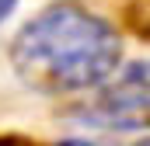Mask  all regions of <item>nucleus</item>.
Returning <instances> with one entry per match:
<instances>
[{
	"label": "nucleus",
	"mask_w": 150,
	"mask_h": 146,
	"mask_svg": "<svg viewBox=\"0 0 150 146\" xmlns=\"http://www.w3.org/2000/svg\"><path fill=\"white\" fill-rule=\"evenodd\" d=\"M119 52L115 28L77 4L45 7L11 42L18 77L45 94H70L101 84L115 70Z\"/></svg>",
	"instance_id": "1"
},
{
	"label": "nucleus",
	"mask_w": 150,
	"mask_h": 146,
	"mask_svg": "<svg viewBox=\"0 0 150 146\" xmlns=\"http://www.w3.org/2000/svg\"><path fill=\"white\" fill-rule=\"evenodd\" d=\"M98 118L119 129H143L147 125V63H133L98 98Z\"/></svg>",
	"instance_id": "2"
},
{
	"label": "nucleus",
	"mask_w": 150,
	"mask_h": 146,
	"mask_svg": "<svg viewBox=\"0 0 150 146\" xmlns=\"http://www.w3.org/2000/svg\"><path fill=\"white\" fill-rule=\"evenodd\" d=\"M0 146H38V143H25V139H0ZM56 146H94V143H84V139H63Z\"/></svg>",
	"instance_id": "3"
},
{
	"label": "nucleus",
	"mask_w": 150,
	"mask_h": 146,
	"mask_svg": "<svg viewBox=\"0 0 150 146\" xmlns=\"http://www.w3.org/2000/svg\"><path fill=\"white\" fill-rule=\"evenodd\" d=\"M14 7H18V0H0V21H4V18L14 11Z\"/></svg>",
	"instance_id": "4"
}]
</instances>
